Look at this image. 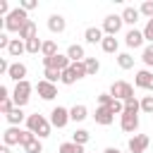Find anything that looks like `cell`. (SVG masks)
<instances>
[{
	"label": "cell",
	"mask_w": 153,
	"mask_h": 153,
	"mask_svg": "<svg viewBox=\"0 0 153 153\" xmlns=\"http://www.w3.org/2000/svg\"><path fill=\"white\" fill-rule=\"evenodd\" d=\"M45 67H53V69H57V72H65V69L72 67V60L67 57V53H57V55H53V57H43V69H45Z\"/></svg>",
	"instance_id": "obj_4"
},
{
	"label": "cell",
	"mask_w": 153,
	"mask_h": 153,
	"mask_svg": "<svg viewBox=\"0 0 153 153\" xmlns=\"http://www.w3.org/2000/svg\"><path fill=\"white\" fill-rule=\"evenodd\" d=\"M41 55H43V57H53V55H57V43H55V41H43V50H41Z\"/></svg>",
	"instance_id": "obj_32"
},
{
	"label": "cell",
	"mask_w": 153,
	"mask_h": 153,
	"mask_svg": "<svg viewBox=\"0 0 153 153\" xmlns=\"http://www.w3.org/2000/svg\"><path fill=\"white\" fill-rule=\"evenodd\" d=\"M10 12H12V10L7 7V0H0V14H2V17H7Z\"/></svg>",
	"instance_id": "obj_44"
},
{
	"label": "cell",
	"mask_w": 153,
	"mask_h": 153,
	"mask_svg": "<svg viewBox=\"0 0 153 153\" xmlns=\"http://www.w3.org/2000/svg\"><path fill=\"white\" fill-rule=\"evenodd\" d=\"M93 120H96V124H100V127H108V124H112L115 115L110 112V108H103V105H98V108H96V115H93Z\"/></svg>",
	"instance_id": "obj_14"
},
{
	"label": "cell",
	"mask_w": 153,
	"mask_h": 153,
	"mask_svg": "<svg viewBox=\"0 0 153 153\" xmlns=\"http://www.w3.org/2000/svg\"><path fill=\"white\" fill-rule=\"evenodd\" d=\"M76 81H79V79H76V74L72 72V67L62 72V84H65V86H72V84H76Z\"/></svg>",
	"instance_id": "obj_35"
},
{
	"label": "cell",
	"mask_w": 153,
	"mask_h": 153,
	"mask_svg": "<svg viewBox=\"0 0 153 153\" xmlns=\"http://www.w3.org/2000/svg\"><path fill=\"white\" fill-rule=\"evenodd\" d=\"M143 41H146V38H143V31H139V29H129V31H127V36H124L127 48H134V50H136V48H141V45H143Z\"/></svg>",
	"instance_id": "obj_11"
},
{
	"label": "cell",
	"mask_w": 153,
	"mask_h": 153,
	"mask_svg": "<svg viewBox=\"0 0 153 153\" xmlns=\"http://www.w3.org/2000/svg\"><path fill=\"white\" fill-rule=\"evenodd\" d=\"M19 7L29 12V10H36V7H38V2H36V0H22V2H19Z\"/></svg>",
	"instance_id": "obj_43"
},
{
	"label": "cell",
	"mask_w": 153,
	"mask_h": 153,
	"mask_svg": "<svg viewBox=\"0 0 153 153\" xmlns=\"http://www.w3.org/2000/svg\"><path fill=\"white\" fill-rule=\"evenodd\" d=\"M88 139H91V134H88L86 129H76V131L72 134V141H74V143H79V146H86V143H88Z\"/></svg>",
	"instance_id": "obj_31"
},
{
	"label": "cell",
	"mask_w": 153,
	"mask_h": 153,
	"mask_svg": "<svg viewBox=\"0 0 153 153\" xmlns=\"http://www.w3.org/2000/svg\"><path fill=\"white\" fill-rule=\"evenodd\" d=\"M141 60H143V65H146V67H153V43H148V45L143 48Z\"/></svg>",
	"instance_id": "obj_33"
},
{
	"label": "cell",
	"mask_w": 153,
	"mask_h": 153,
	"mask_svg": "<svg viewBox=\"0 0 153 153\" xmlns=\"http://www.w3.org/2000/svg\"><path fill=\"white\" fill-rule=\"evenodd\" d=\"M100 48H103V53H117V48H120V41L115 38V36H105L103 38V43H100Z\"/></svg>",
	"instance_id": "obj_24"
},
{
	"label": "cell",
	"mask_w": 153,
	"mask_h": 153,
	"mask_svg": "<svg viewBox=\"0 0 153 153\" xmlns=\"http://www.w3.org/2000/svg\"><path fill=\"white\" fill-rule=\"evenodd\" d=\"M103 153H122V151H120V148H117V146H108V148H105V151H103Z\"/></svg>",
	"instance_id": "obj_47"
},
{
	"label": "cell",
	"mask_w": 153,
	"mask_h": 153,
	"mask_svg": "<svg viewBox=\"0 0 153 153\" xmlns=\"http://www.w3.org/2000/svg\"><path fill=\"white\" fill-rule=\"evenodd\" d=\"M38 36V26H36V22L33 19H29L26 24H24V29L19 31V38L26 43V41H31V38H36Z\"/></svg>",
	"instance_id": "obj_18"
},
{
	"label": "cell",
	"mask_w": 153,
	"mask_h": 153,
	"mask_svg": "<svg viewBox=\"0 0 153 153\" xmlns=\"http://www.w3.org/2000/svg\"><path fill=\"white\" fill-rule=\"evenodd\" d=\"M67 122H72V120H69V110L62 108V105H55V108L50 110V124L57 127V129H62V127H67Z\"/></svg>",
	"instance_id": "obj_7"
},
{
	"label": "cell",
	"mask_w": 153,
	"mask_h": 153,
	"mask_svg": "<svg viewBox=\"0 0 153 153\" xmlns=\"http://www.w3.org/2000/svg\"><path fill=\"white\" fill-rule=\"evenodd\" d=\"M26 72H29V69H26V65H24V62H12V65H10V72H7V76H10L12 81H17V84H19V81H24V79H26Z\"/></svg>",
	"instance_id": "obj_13"
},
{
	"label": "cell",
	"mask_w": 153,
	"mask_h": 153,
	"mask_svg": "<svg viewBox=\"0 0 153 153\" xmlns=\"http://www.w3.org/2000/svg\"><path fill=\"white\" fill-rule=\"evenodd\" d=\"M139 12H141L146 19H153V0H146V2H141Z\"/></svg>",
	"instance_id": "obj_36"
},
{
	"label": "cell",
	"mask_w": 153,
	"mask_h": 153,
	"mask_svg": "<svg viewBox=\"0 0 153 153\" xmlns=\"http://www.w3.org/2000/svg\"><path fill=\"white\" fill-rule=\"evenodd\" d=\"M48 29H50L53 33H62V31L67 29V19H65L62 14H50V17H48Z\"/></svg>",
	"instance_id": "obj_15"
},
{
	"label": "cell",
	"mask_w": 153,
	"mask_h": 153,
	"mask_svg": "<svg viewBox=\"0 0 153 153\" xmlns=\"http://www.w3.org/2000/svg\"><path fill=\"white\" fill-rule=\"evenodd\" d=\"M96 100H98V105H103V108H108V105H110V103H112L115 98L110 96V91H105V93H98V96H96Z\"/></svg>",
	"instance_id": "obj_39"
},
{
	"label": "cell",
	"mask_w": 153,
	"mask_h": 153,
	"mask_svg": "<svg viewBox=\"0 0 153 153\" xmlns=\"http://www.w3.org/2000/svg\"><path fill=\"white\" fill-rule=\"evenodd\" d=\"M43 50V41L36 36V38H31V41H26V53H31V55H38Z\"/></svg>",
	"instance_id": "obj_26"
},
{
	"label": "cell",
	"mask_w": 153,
	"mask_h": 153,
	"mask_svg": "<svg viewBox=\"0 0 153 153\" xmlns=\"http://www.w3.org/2000/svg\"><path fill=\"white\" fill-rule=\"evenodd\" d=\"M141 112L153 115V96H143L141 98Z\"/></svg>",
	"instance_id": "obj_37"
},
{
	"label": "cell",
	"mask_w": 153,
	"mask_h": 153,
	"mask_svg": "<svg viewBox=\"0 0 153 153\" xmlns=\"http://www.w3.org/2000/svg\"><path fill=\"white\" fill-rule=\"evenodd\" d=\"M67 57H69L72 62H84V60H86V50H84V45L72 43V45L67 48Z\"/></svg>",
	"instance_id": "obj_19"
},
{
	"label": "cell",
	"mask_w": 153,
	"mask_h": 153,
	"mask_svg": "<svg viewBox=\"0 0 153 153\" xmlns=\"http://www.w3.org/2000/svg\"><path fill=\"white\" fill-rule=\"evenodd\" d=\"M151 84H153V72L151 69H139L136 74H134V86H139V88H151Z\"/></svg>",
	"instance_id": "obj_12"
},
{
	"label": "cell",
	"mask_w": 153,
	"mask_h": 153,
	"mask_svg": "<svg viewBox=\"0 0 153 153\" xmlns=\"http://www.w3.org/2000/svg\"><path fill=\"white\" fill-rule=\"evenodd\" d=\"M5 98H12V96H10V88L2 84V86H0V100H5Z\"/></svg>",
	"instance_id": "obj_46"
},
{
	"label": "cell",
	"mask_w": 153,
	"mask_h": 153,
	"mask_svg": "<svg viewBox=\"0 0 153 153\" xmlns=\"http://www.w3.org/2000/svg\"><path fill=\"white\" fill-rule=\"evenodd\" d=\"M31 91H33V86L24 79V81H19L17 86H14V91H12V100H14V105L17 108H24L29 100H31Z\"/></svg>",
	"instance_id": "obj_3"
},
{
	"label": "cell",
	"mask_w": 153,
	"mask_h": 153,
	"mask_svg": "<svg viewBox=\"0 0 153 153\" xmlns=\"http://www.w3.org/2000/svg\"><path fill=\"white\" fill-rule=\"evenodd\" d=\"M139 110H141V100H136L134 96L124 100V112H131V115H139Z\"/></svg>",
	"instance_id": "obj_30"
},
{
	"label": "cell",
	"mask_w": 153,
	"mask_h": 153,
	"mask_svg": "<svg viewBox=\"0 0 153 153\" xmlns=\"http://www.w3.org/2000/svg\"><path fill=\"white\" fill-rule=\"evenodd\" d=\"M33 139H38L33 131H29V129H22V143H19V146H26V143H29V141H33Z\"/></svg>",
	"instance_id": "obj_42"
},
{
	"label": "cell",
	"mask_w": 153,
	"mask_h": 153,
	"mask_svg": "<svg viewBox=\"0 0 153 153\" xmlns=\"http://www.w3.org/2000/svg\"><path fill=\"white\" fill-rule=\"evenodd\" d=\"M86 117H88V108H86V105L76 103V105L69 108V120H72V122H84Z\"/></svg>",
	"instance_id": "obj_20"
},
{
	"label": "cell",
	"mask_w": 153,
	"mask_h": 153,
	"mask_svg": "<svg viewBox=\"0 0 153 153\" xmlns=\"http://www.w3.org/2000/svg\"><path fill=\"white\" fill-rule=\"evenodd\" d=\"M110 96L115 98V100H127V98H131L134 96V86L131 84H127V81H115L112 86H110Z\"/></svg>",
	"instance_id": "obj_5"
},
{
	"label": "cell",
	"mask_w": 153,
	"mask_h": 153,
	"mask_svg": "<svg viewBox=\"0 0 153 153\" xmlns=\"http://www.w3.org/2000/svg\"><path fill=\"white\" fill-rule=\"evenodd\" d=\"M84 38H86V43L96 45V43H103L105 33H103V29H98V26H88V29L84 31Z\"/></svg>",
	"instance_id": "obj_17"
},
{
	"label": "cell",
	"mask_w": 153,
	"mask_h": 153,
	"mask_svg": "<svg viewBox=\"0 0 153 153\" xmlns=\"http://www.w3.org/2000/svg\"><path fill=\"white\" fill-rule=\"evenodd\" d=\"M117 65H120V69H131L134 67V57L129 53H120L117 55Z\"/></svg>",
	"instance_id": "obj_27"
},
{
	"label": "cell",
	"mask_w": 153,
	"mask_h": 153,
	"mask_svg": "<svg viewBox=\"0 0 153 153\" xmlns=\"http://www.w3.org/2000/svg\"><path fill=\"white\" fill-rule=\"evenodd\" d=\"M72 72L76 74V79L88 76V74H86V65H84V62H72Z\"/></svg>",
	"instance_id": "obj_38"
},
{
	"label": "cell",
	"mask_w": 153,
	"mask_h": 153,
	"mask_svg": "<svg viewBox=\"0 0 153 153\" xmlns=\"http://www.w3.org/2000/svg\"><path fill=\"white\" fill-rule=\"evenodd\" d=\"M0 153H10V146H5V143H2V148H0Z\"/></svg>",
	"instance_id": "obj_48"
},
{
	"label": "cell",
	"mask_w": 153,
	"mask_h": 153,
	"mask_svg": "<svg viewBox=\"0 0 153 153\" xmlns=\"http://www.w3.org/2000/svg\"><path fill=\"white\" fill-rule=\"evenodd\" d=\"M36 91H38V96H41L43 100H53V98L57 96V86L50 84V81H45V79H41V81L36 84Z\"/></svg>",
	"instance_id": "obj_10"
},
{
	"label": "cell",
	"mask_w": 153,
	"mask_h": 153,
	"mask_svg": "<svg viewBox=\"0 0 153 153\" xmlns=\"http://www.w3.org/2000/svg\"><path fill=\"white\" fill-rule=\"evenodd\" d=\"M122 14H108L105 19H103V33L105 36H117L120 33V29H122Z\"/></svg>",
	"instance_id": "obj_6"
},
{
	"label": "cell",
	"mask_w": 153,
	"mask_h": 153,
	"mask_svg": "<svg viewBox=\"0 0 153 153\" xmlns=\"http://www.w3.org/2000/svg\"><path fill=\"white\" fill-rule=\"evenodd\" d=\"M120 127H122V131H127V134H134V131L139 129V115L122 112V115H120Z\"/></svg>",
	"instance_id": "obj_9"
},
{
	"label": "cell",
	"mask_w": 153,
	"mask_h": 153,
	"mask_svg": "<svg viewBox=\"0 0 153 153\" xmlns=\"http://www.w3.org/2000/svg\"><path fill=\"white\" fill-rule=\"evenodd\" d=\"M43 76H45V81H50V84L62 81V72H57V69H53V67H45V69H43Z\"/></svg>",
	"instance_id": "obj_29"
},
{
	"label": "cell",
	"mask_w": 153,
	"mask_h": 153,
	"mask_svg": "<svg viewBox=\"0 0 153 153\" xmlns=\"http://www.w3.org/2000/svg\"><path fill=\"white\" fill-rule=\"evenodd\" d=\"M7 53H10V57H19L22 53H26V43H24L22 38H12V43H10V48H7Z\"/></svg>",
	"instance_id": "obj_23"
},
{
	"label": "cell",
	"mask_w": 153,
	"mask_h": 153,
	"mask_svg": "<svg viewBox=\"0 0 153 153\" xmlns=\"http://www.w3.org/2000/svg\"><path fill=\"white\" fill-rule=\"evenodd\" d=\"M143 38H146L148 43H153V19L146 22V26H143Z\"/></svg>",
	"instance_id": "obj_41"
},
{
	"label": "cell",
	"mask_w": 153,
	"mask_h": 153,
	"mask_svg": "<svg viewBox=\"0 0 153 153\" xmlns=\"http://www.w3.org/2000/svg\"><path fill=\"white\" fill-rule=\"evenodd\" d=\"M26 22H29L26 10L14 7V10H12V12L5 17V22H2V24H5V29H7V31H17V33H19V31L24 29V24H26Z\"/></svg>",
	"instance_id": "obj_2"
},
{
	"label": "cell",
	"mask_w": 153,
	"mask_h": 153,
	"mask_svg": "<svg viewBox=\"0 0 153 153\" xmlns=\"http://www.w3.org/2000/svg\"><path fill=\"white\" fill-rule=\"evenodd\" d=\"M26 129H29V131H33L38 139H45V136H50L53 124H50V120H45L43 115L33 112V115H29V117H26Z\"/></svg>",
	"instance_id": "obj_1"
},
{
	"label": "cell",
	"mask_w": 153,
	"mask_h": 153,
	"mask_svg": "<svg viewBox=\"0 0 153 153\" xmlns=\"http://www.w3.org/2000/svg\"><path fill=\"white\" fill-rule=\"evenodd\" d=\"M60 153H86V151H84V146H79L74 141H65V143H60Z\"/></svg>",
	"instance_id": "obj_25"
},
{
	"label": "cell",
	"mask_w": 153,
	"mask_h": 153,
	"mask_svg": "<svg viewBox=\"0 0 153 153\" xmlns=\"http://www.w3.org/2000/svg\"><path fill=\"white\" fill-rule=\"evenodd\" d=\"M108 108H110L112 115H122V112H124V103H122V100H112Z\"/></svg>",
	"instance_id": "obj_40"
},
{
	"label": "cell",
	"mask_w": 153,
	"mask_h": 153,
	"mask_svg": "<svg viewBox=\"0 0 153 153\" xmlns=\"http://www.w3.org/2000/svg\"><path fill=\"white\" fill-rule=\"evenodd\" d=\"M24 151H26V153H43V143H41V139L29 141V143L24 146Z\"/></svg>",
	"instance_id": "obj_34"
},
{
	"label": "cell",
	"mask_w": 153,
	"mask_h": 153,
	"mask_svg": "<svg viewBox=\"0 0 153 153\" xmlns=\"http://www.w3.org/2000/svg\"><path fill=\"white\" fill-rule=\"evenodd\" d=\"M148 136L146 134H134L131 139H129V143H127V148H129V153H146V148H148Z\"/></svg>",
	"instance_id": "obj_8"
},
{
	"label": "cell",
	"mask_w": 153,
	"mask_h": 153,
	"mask_svg": "<svg viewBox=\"0 0 153 153\" xmlns=\"http://www.w3.org/2000/svg\"><path fill=\"white\" fill-rule=\"evenodd\" d=\"M139 17H141V12H139L136 7H124V10H122V22H124V24H131V26H134V24L139 22Z\"/></svg>",
	"instance_id": "obj_22"
},
{
	"label": "cell",
	"mask_w": 153,
	"mask_h": 153,
	"mask_svg": "<svg viewBox=\"0 0 153 153\" xmlns=\"http://www.w3.org/2000/svg\"><path fill=\"white\" fill-rule=\"evenodd\" d=\"M7 72H10V62L5 57H0V74H7Z\"/></svg>",
	"instance_id": "obj_45"
},
{
	"label": "cell",
	"mask_w": 153,
	"mask_h": 153,
	"mask_svg": "<svg viewBox=\"0 0 153 153\" xmlns=\"http://www.w3.org/2000/svg\"><path fill=\"white\" fill-rule=\"evenodd\" d=\"M2 141H5V146L22 143V129H19V127H7L5 134H2Z\"/></svg>",
	"instance_id": "obj_16"
},
{
	"label": "cell",
	"mask_w": 153,
	"mask_h": 153,
	"mask_svg": "<svg viewBox=\"0 0 153 153\" xmlns=\"http://www.w3.org/2000/svg\"><path fill=\"white\" fill-rule=\"evenodd\" d=\"M26 117H29V115H24V110H22V108H14L10 115H5V120L10 122V127H19Z\"/></svg>",
	"instance_id": "obj_21"
},
{
	"label": "cell",
	"mask_w": 153,
	"mask_h": 153,
	"mask_svg": "<svg viewBox=\"0 0 153 153\" xmlns=\"http://www.w3.org/2000/svg\"><path fill=\"white\" fill-rule=\"evenodd\" d=\"M84 65H86V74H88V76H96V74H98V69H100V62H98L96 57H86V60H84Z\"/></svg>",
	"instance_id": "obj_28"
}]
</instances>
